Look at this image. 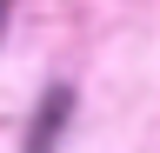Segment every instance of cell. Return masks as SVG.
<instances>
[{
	"instance_id": "6da1fadb",
	"label": "cell",
	"mask_w": 160,
	"mask_h": 153,
	"mask_svg": "<svg viewBox=\"0 0 160 153\" xmlns=\"http://www.w3.org/2000/svg\"><path fill=\"white\" fill-rule=\"evenodd\" d=\"M60 120H67V93L40 100V113H33V133H27V153H47V140L60 133Z\"/></svg>"
},
{
	"instance_id": "7a4b0ae2",
	"label": "cell",
	"mask_w": 160,
	"mask_h": 153,
	"mask_svg": "<svg viewBox=\"0 0 160 153\" xmlns=\"http://www.w3.org/2000/svg\"><path fill=\"white\" fill-rule=\"evenodd\" d=\"M0 20H7V0H0Z\"/></svg>"
}]
</instances>
